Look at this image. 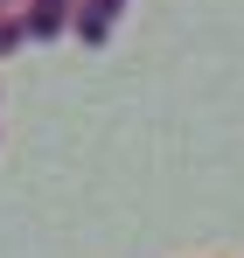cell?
Returning a JSON list of instances; mask_svg holds the SVG:
<instances>
[{"label": "cell", "instance_id": "obj_1", "mask_svg": "<svg viewBox=\"0 0 244 258\" xmlns=\"http://www.w3.org/2000/svg\"><path fill=\"white\" fill-rule=\"evenodd\" d=\"M112 7H119V0H91V14H84V35H105V21H112Z\"/></svg>", "mask_w": 244, "mask_h": 258}]
</instances>
